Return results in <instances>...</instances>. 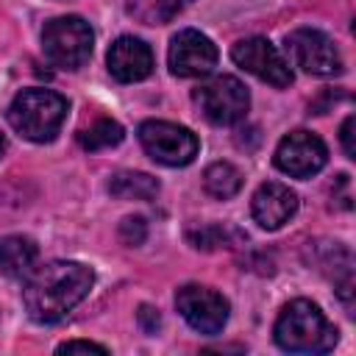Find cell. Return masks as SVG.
<instances>
[{
    "instance_id": "6da1fadb",
    "label": "cell",
    "mask_w": 356,
    "mask_h": 356,
    "mask_svg": "<svg viewBox=\"0 0 356 356\" xmlns=\"http://www.w3.org/2000/svg\"><path fill=\"white\" fill-rule=\"evenodd\" d=\"M95 273L81 261H47L25 275L22 303L36 323H58L92 289Z\"/></svg>"
},
{
    "instance_id": "7a4b0ae2",
    "label": "cell",
    "mask_w": 356,
    "mask_h": 356,
    "mask_svg": "<svg viewBox=\"0 0 356 356\" xmlns=\"http://www.w3.org/2000/svg\"><path fill=\"white\" fill-rule=\"evenodd\" d=\"M273 337L278 348L289 353H328L337 345L334 323L320 312L317 303L306 298L289 300L281 309Z\"/></svg>"
},
{
    "instance_id": "3957f363",
    "label": "cell",
    "mask_w": 356,
    "mask_h": 356,
    "mask_svg": "<svg viewBox=\"0 0 356 356\" xmlns=\"http://www.w3.org/2000/svg\"><path fill=\"white\" fill-rule=\"evenodd\" d=\"M67 108L70 103L58 95V92H50V89H22L11 106H8V122L11 128L31 139V142H50L64 117H67Z\"/></svg>"
},
{
    "instance_id": "277c9868",
    "label": "cell",
    "mask_w": 356,
    "mask_h": 356,
    "mask_svg": "<svg viewBox=\"0 0 356 356\" xmlns=\"http://www.w3.org/2000/svg\"><path fill=\"white\" fill-rule=\"evenodd\" d=\"M92 44H95L92 25L75 14L56 17L42 31V50L47 61L58 70H81L92 56Z\"/></svg>"
},
{
    "instance_id": "5b68a950",
    "label": "cell",
    "mask_w": 356,
    "mask_h": 356,
    "mask_svg": "<svg viewBox=\"0 0 356 356\" xmlns=\"http://www.w3.org/2000/svg\"><path fill=\"white\" fill-rule=\"evenodd\" d=\"M192 97H195L200 114L211 125H234V122L245 120V114L250 108V95H248L245 83L234 75H214V78L203 81Z\"/></svg>"
},
{
    "instance_id": "8992f818",
    "label": "cell",
    "mask_w": 356,
    "mask_h": 356,
    "mask_svg": "<svg viewBox=\"0 0 356 356\" xmlns=\"http://www.w3.org/2000/svg\"><path fill=\"white\" fill-rule=\"evenodd\" d=\"M139 142L145 147V153L164 164V167H186L189 161H195L197 156V136L178 125V122H167V120H147L139 125Z\"/></svg>"
},
{
    "instance_id": "52a82bcc",
    "label": "cell",
    "mask_w": 356,
    "mask_h": 356,
    "mask_svg": "<svg viewBox=\"0 0 356 356\" xmlns=\"http://www.w3.org/2000/svg\"><path fill=\"white\" fill-rule=\"evenodd\" d=\"M286 53L295 67H300L309 75L331 78L342 72V56L331 36H325L317 28H295L286 36Z\"/></svg>"
},
{
    "instance_id": "ba28073f",
    "label": "cell",
    "mask_w": 356,
    "mask_h": 356,
    "mask_svg": "<svg viewBox=\"0 0 356 356\" xmlns=\"http://www.w3.org/2000/svg\"><path fill=\"white\" fill-rule=\"evenodd\" d=\"M231 58L250 75H256L259 81L275 86V89H286L292 83V70L286 64V58L278 53V47L264 39V36H248L239 39L231 47Z\"/></svg>"
},
{
    "instance_id": "9c48e42d",
    "label": "cell",
    "mask_w": 356,
    "mask_h": 356,
    "mask_svg": "<svg viewBox=\"0 0 356 356\" xmlns=\"http://www.w3.org/2000/svg\"><path fill=\"white\" fill-rule=\"evenodd\" d=\"M175 306L197 334H220L228 323V300L211 286L184 284L175 292Z\"/></svg>"
},
{
    "instance_id": "30bf717a",
    "label": "cell",
    "mask_w": 356,
    "mask_h": 356,
    "mask_svg": "<svg viewBox=\"0 0 356 356\" xmlns=\"http://www.w3.org/2000/svg\"><path fill=\"white\" fill-rule=\"evenodd\" d=\"M217 44L195 28H184L170 39L167 61L178 78H203L217 67Z\"/></svg>"
},
{
    "instance_id": "8fae6325",
    "label": "cell",
    "mask_w": 356,
    "mask_h": 356,
    "mask_svg": "<svg viewBox=\"0 0 356 356\" xmlns=\"http://www.w3.org/2000/svg\"><path fill=\"white\" fill-rule=\"evenodd\" d=\"M328 161L325 142L312 131H289L275 147V167L292 178H312Z\"/></svg>"
},
{
    "instance_id": "7c38bea8",
    "label": "cell",
    "mask_w": 356,
    "mask_h": 356,
    "mask_svg": "<svg viewBox=\"0 0 356 356\" xmlns=\"http://www.w3.org/2000/svg\"><path fill=\"white\" fill-rule=\"evenodd\" d=\"M106 64H108L111 78H117L120 83L145 81L153 72V67H156L153 50L142 39H136V36H120L117 42H111Z\"/></svg>"
},
{
    "instance_id": "4fadbf2b",
    "label": "cell",
    "mask_w": 356,
    "mask_h": 356,
    "mask_svg": "<svg viewBox=\"0 0 356 356\" xmlns=\"http://www.w3.org/2000/svg\"><path fill=\"white\" fill-rule=\"evenodd\" d=\"M298 211V195L286 186V184H278V181H267L261 184L256 192H253V200H250V214L253 220L267 228V231H275L281 228L284 222H289Z\"/></svg>"
},
{
    "instance_id": "5bb4252c",
    "label": "cell",
    "mask_w": 356,
    "mask_h": 356,
    "mask_svg": "<svg viewBox=\"0 0 356 356\" xmlns=\"http://www.w3.org/2000/svg\"><path fill=\"white\" fill-rule=\"evenodd\" d=\"M39 259V248L31 236H3L0 239V273L8 278H25Z\"/></svg>"
},
{
    "instance_id": "9a60e30c",
    "label": "cell",
    "mask_w": 356,
    "mask_h": 356,
    "mask_svg": "<svg viewBox=\"0 0 356 356\" xmlns=\"http://www.w3.org/2000/svg\"><path fill=\"white\" fill-rule=\"evenodd\" d=\"M108 192L120 200H150L159 195V181L147 172H136V170H122L114 172L108 181Z\"/></svg>"
},
{
    "instance_id": "2e32d148",
    "label": "cell",
    "mask_w": 356,
    "mask_h": 356,
    "mask_svg": "<svg viewBox=\"0 0 356 356\" xmlns=\"http://www.w3.org/2000/svg\"><path fill=\"white\" fill-rule=\"evenodd\" d=\"M203 189L217 200L234 197L242 189V172L228 161H214L203 172Z\"/></svg>"
},
{
    "instance_id": "e0dca14e",
    "label": "cell",
    "mask_w": 356,
    "mask_h": 356,
    "mask_svg": "<svg viewBox=\"0 0 356 356\" xmlns=\"http://www.w3.org/2000/svg\"><path fill=\"white\" fill-rule=\"evenodd\" d=\"M122 136H125V131H122V125H120L117 120L100 117V120H95L89 128H83V131L78 134V142H81L83 150L97 153V150L117 147V145L122 142Z\"/></svg>"
},
{
    "instance_id": "ac0fdd59",
    "label": "cell",
    "mask_w": 356,
    "mask_h": 356,
    "mask_svg": "<svg viewBox=\"0 0 356 356\" xmlns=\"http://www.w3.org/2000/svg\"><path fill=\"white\" fill-rule=\"evenodd\" d=\"M189 0H125V8L145 25H164L172 17H178V11Z\"/></svg>"
},
{
    "instance_id": "d6986e66",
    "label": "cell",
    "mask_w": 356,
    "mask_h": 356,
    "mask_svg": "<svg viewBox=\"0 0 356 356\" xmlns=\"http://www.w3.org/2000/svg\"><path fill=\"white\" fill-rule=\"evenodd\" d=\"M231 234V228H222V225H206V228H200L197 234H192L189 231V242L195 245V248H217V245H225V236Z\"/></svg>"
},
{
    "instance_id": "ffe728a7",
    "label": "cell",
    "mask_w": 356,
    "mask_h": 356,
    "mask_svg": "<svg viewBox=\"0 0 356 356\" xmlns=\"http://www.w3.org/2000/svg\"><path fill=\"white\" fill-rule=\"evenodd\" d=\"M145 236H147V222H145L142 217H125V220L120 222V239H122L128 248L142 245Z\"/></svg>"
},
{
    "instance_id": "44dd1931",
    "label": "cell",
    "mask_w": 356,
    "mask_h": 356,
    "mask_svg": "<svg viewBox=\"0 0 356 356\" xmlns=\"http://www.w3.org/2000/svg\"><path fill=\"white\" fill-rule=\"evenodd\" d=\"M58 353H108L103 345L97 342H86V339H72V342H64L58 345Z\"/></svg>"
},
{
    "instance_id": "7402d4cb",
    "label": "cell",
    "mask_w": 356,
    "mask_h": 356,
    "mask_svg": "<svg viewBox=\"0 0 356 356\" xmlns=\"http://www.w3.org/2000/svg\"><path fill=\"white\" fill-rule=\"evenodd\" d=\"M353 128H356V117L350 114L342 128H339V139H342V147H345V156L348 159H356V145H353Z\"/></svg>"
},
{
    "instance_id": "603a6c76",
    "label": "cell",
    "mask_w": 356,
    "mask_h": 356,
    "mask_svg": "<svg viewBox=\"0 0 356 356\" xmlns=\"http://www.w3.org/2000/svg\"><path fill=\"white\" fill-rule=\"evenodd\" d=\"M139 323H142V331H145V334H156V328L161 325V317H159L156 309L142 306V309H139Z\"/></svg>"
},
{
    "instance_id": "cb8c5ba5",
    "label": "cell",
    "mask_w": 356,
    "mask_h": 356,
    "mask_svg": "<svg viewBox=\"0 0 356 356\" xmlns=\"http://www.w3.org/2000/svg\"><path fill=\"white\" fill-rule=\"evenodd\" d=\"M3 150H6V139H3V134H0V156H3Z\"/></svg>"
}]
</instances>
